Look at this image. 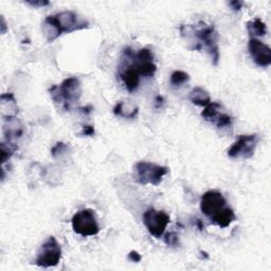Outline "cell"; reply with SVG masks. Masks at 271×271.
Returning <instances> with one entry per match:
<instances>
[{
  "mask_svg": "<svg viewBox=\"0 0 271 271\" xmlns=\"http://www.w3.org/2000/svg\"><path fill=\"white\" fill-rule=\"evenodd\" d=\"M80 110H81L82 112H83V113H85V114H89V113H91V111L93 110V107H92L91 105H88V106H85V107L80 108Z\"/></svg>",
  "mask_w": 271,
  "mask_h": 271,
  "instance_id": "29",
  "label": "cell"
},
{
  "mask_svg": "<svg viewBox=\"0 0 271 271\" xmlns=\"http://www.w3.org/2000/svg\"><path fill=\"white\" fill-rule=\"evenodd\" d=\"M62 247L54 237L48 238L37 252L35 265L43 268L54 267L60 263L62 258Z\"/></svg>",
  "mask_w": 271,
  "mask_h": 271,
  "instance_id": "7",
  "label": "cell"
},
{
  "mask_svg": "<svg viewBox=\"0 0 271 271\" xmlns=\"http://www.w3.org/2000/svg\"><path fill=\"white\" fill-rule=\"evenodd\" d=\"M94 134H96V131H94V127L92 125L83 126V129H82V135L86 137H93Z\"/></svg>",
  "mask_w": 271,
  "mask_h": 271,
  "instance_id": "26",
  "label": "cell"
},
{
  "mask_svg": "<svg viewBox=\"0 0 271 271\" xmlns=\"http://www.w3.org/2000/svg\"><path fill=\"white\" fill-rule=\"evenodd\" d=\"M0 147H2V164L4 166V164L13 156V154L17 150L18 147L14 143H11L10 141H8V143L2 142Z\"/></svg>",
  "mask_w": 271,
  "mask_h": 271,
  "instance_id": "20",
  "label": "cell"
},
{
  "mask_svg": "<svg viewBox=\"0 0 271 271\" xmlns=\"http://www.w3.org/2000/svg\"><path fill=\"white\" fill-rule=\"evenodd\" d=\"M229 6L233 11H241L244 6V3L241 2V0H232V2L229 3Z\"/></svg>",
  "mask_w": 271,
  "mask_h": 271,
  "instance_id": "27",
  "label": "cell"
},
{
  "mask_svg": "<svg viewBox=\"0 0 271 271\" xmlns=\"http://www.w3.org/2000/svg\"><path fill=\"white\" fill-rule=\"evenodd\" d=\"M258 142L256 134L241 136L228 150L230 158H245L249 159L254 155V151Z\"/></svg>",
  "mask_w": 271,
  "mask_h": 271,
  "instance_id": "10",
  "label": "cell"
},
{
  "mask_svg": "<svg viewBox=\"0 0 271 271\" xmlns=\"http://www.w3.org/2000/svg\"><path fill=\"white\" fill-rule=\"evenodd\" d=\"M227 200L223 195L215 190L206 192L200 199V210L211 220L227 208Z\"/></svg>",
  "mask_w": 271,
  "mask_h": 271,
  "instance_id": "9",
  "label": "cell"
},
{
  "mask_svg": "<svg viewBox=\"0 0 271 271\" xmlns=\"http://www.w3.org/2000/svg\"><path fill=\"white\" fill-rule=\"evenodd\" d=\"M232 123H233V118L226 112H222L221 115L219 117L218 121L216 122V126L218 128H226V127H230Z\"/></svg>",
  "mask_w": 271,
  "mask_h": 271,
  "instance_id": "21",
  "label": "cell"
},
{
  "mask_svg": "<svg viewBox=\"0 0 271 271\" xmlns=\"http://www.w3.org/2000/svg\"><path fill=\"white\" fill-rule=\"evenodd\" d=\"M168 173L169 169L167 167L158 166L156 163L147 161H140L134 166L135 180L144 185H159Z\"/></svg>",
  "mask_w": 271,
  "mask_h": 271,
  "instance_id": "4",
  "label": "cell"
},
{
  "mask_svg": "<svg viewBox=\"0 0 271 271\" xmlns=\"http://www.w3.org/2000/svg\"><path fill=\"white\" fill-rule=\"evenodd\" d=\"M163 104H164V98H163L162 96H160V94H159V96H157V97L155 98V107H156L157 109H160V108H162Z\"/></svg>",
  "mask_w": 271,
  "mask_h": 271,
  "instance_id": "28",
  "label": "cell"
},
{
  "mask_svg": "<svg viewBox=\"0 0 271 271\" xmlns=\"http://www.w3.org/2000/svg\"><path fill=\"white\" fill-rule=\"evenodd\" d=\"M139 112V108L136 105L132 103H125V102H118L113 107V113L115 115L127 118V119H135Z\"/></svg>",
  "mask_w": 271,
  "mask_h": 271,
  "instance_id": "13",
  "label": "cell"
},
{
  "mask_svg": "<svg viewBox=\"0 0 271 271\" xmlns=\"http://www.w3.org/2000/svg\"><path fill=\"white\" fill-rule=\"evenodd\" d=\"M124 55L128 56L133 63L131 64L140 76L152 78L157 71V66L154 63V53L148 48L141 49L139 52H135L131 48L124 50Z\"/></svg>",
  "mask_w": 271,
  "mask_h": 271,
  "instance_id": "5",
  "label": "cell"
},
{
  "mask_svg": "<svg viewBox=\"0 0 271 271\" xmlns=\"http://www.w3.org/2000/svg\"><path fill=\"white\" fill-rule=\"evenodd\" d=\"M190 81L188 73L181 71V70H176L171 75V84L174 87H180Z\"/></svg>",
  "mask_w": 271,
  "mask_h": 271,
  "instance_id": "19",
  "label": "cell"
},
{
  "mask_svg": "<svg viewBox=\"0 0 271 271\" xmlns=\"http://www.w3.org/2000/svg\"><path fill=\"white\" fill-rule=\"evenodd\" d=\"M73 231L83 238L94 237L100 232L96 214L91 209L81 210L73 215L71 219Z\"/></svg>",
  "mask_w": 271,
  "mask_h": 271,
  "instance_id": "6",
  "label": "cell"
},
{
  "mask_svg": "<svg viewBox=\"0 0 271 271\" xmlns=\"http://www.w3.org/2000/svg\"><path fill=\"white\" fill-rule=\"evenodd\" d=\"M128 260L133 263H139L141 262V260H142V256H141V254L138 251L133 250L128 254Z\"/></svg>",
  "mask_w": 271,
  "mask_h": 271,
  "instance_id": "25",
  "label": "cell"
},
{
  "mask_svg": "<svg viewBox=\"0 0 271 271\" xmlns=\"http://www.w3.org/2000/svg\"><path fill=\"white\" fill-rule=\"evenodd\" d=\"M26 4L34 8H43L50 5V3L47 2V0H27Z\"/></svg>",
  "mask_w": 271,
  "mask_h": 271,
  "instance_id": "24",
  "label": "cell"
},
{
  "mask_svg": "<svg viewBox=\"0 0 271 271\" xmlns=\"http://www.w3.org/2000/svg\"><path fill=\"white\" fill-rule=\"evenodd\" d=\"M184 29L199 41L200 47L208 51L212 58V64L217 66L219 62L218 33L214 26L207 25L206 22H199L197 26H184Z\"/></svg>",
  "mask_w": 271,
  "mask_h": 271,
  "instance_id": "3",
  "label": "cell"
},
{
  "mask_svg": "<svg viewBox=\"0 0 271 271\" xmlns=\"http://www.w3.org/2000/svg\"><path fill=\"white\" fill-rule=\"evenodd\" d=\"M234 220H235L234 211L230 207H227L225 210H222L217 216L212 219V222L220 228H227Z\"/></svg>",
  "mask_w": 271,
  "mask_h": 271,
  "instance_id": "17",
  "label": "cell"
},
{
  "mask_svg": "<svg viewBox=\"0 0 271 271\" xmlns=\"http://www.w3.org/2000/svg\"><path fill=\"white\" fill-rule=\"evenodd\" d=\"M246 28L251 38L264 36L267 33L266 23L261 18H254L252 20H249L246 23Z\"/></svg>",
  "mask_w": 271,
  "mask_h": 271,
  "instance_id": "15",
  "label": "cell"
},
{
  "mask_svg": "<svg viewBox=\"0 0 271 271\" xmlns=\"http://www.w3.org/2000/svg\"><path fill=\"white\" fill-rule=\"evenodd\" d=\"M164 242H166V244L168 246H171V247L179 246V238H178V235L176 234L175 232L167 233L166 237H164Z\"/></svg>",
  "mask_w": 271,
  "mask_h": 271,
  "instance_id": "23",
  "label": "cell"
},
{
  "mask_svg": "<svg viewBox=\"0 0 271 271\" xmlns=\"http://www.w3.org/2000/svg\"><path fill=\"white\" fill-rule=\"evenodd\" d=\"M171 221L170 215L164 211H158L154 208L147 209L143 214V223L151 237L160 239L166 232Z\"/></svg>",
  "mask_w": 271,
  "mask_h": 271,
  "instance_id": "8",
  "label": "cell"
},
{
  "mask_svg": "<svg viewBox=\"0 0 271 271\" xmlns=\"http://www.w3.org/2000/svg\"><path fill=\"white\" fill-rule=\"evenodd\" d=\"M248 50L253 62L258 67H269L271 65V50L267 45L257 38H250Z\"/></svg>",
  "mask_w": 271,
  "mask_h": 271,
  "instance_id": "11",
  "label": "cell"
},
{
  "mask_svg": "<svg viewBox=\"0 0 271 271\" xmlns=\"http://www.w3.org/2000/svg\"><path fill=\"white\" fill-rule=\"evenodd\" d=\"M68 149V145L64 142H57L51 149V155L53 158H57L62 156L63 154L67 151Z\"/></svg>",
  "mask_w": 271,
  "mask_h": 271,
  "instance_id": "22",
  "label": "cell"
},
{
  "mask_svg": "<svg viewBox=\"0 0 271 271\" xmlns=\"http://www.w3.org/2000/svg\"><path fill=\"white\" fill-rule=\"evenodd\" d=\"M49 92L56 105L64 110L70 111L81 99L82 85L78 78L71 76L64 80L60 86L53 85L49 89Z\"/></svg>",
  "mask_w": 271,
  "mask_h": 271,
  "instance_id": "2",
  "label": "cell"
},
{
  "mask_svg": "<svg viewBox=\"0 0 271 271\" xmlns=\"http://www.w3.org/2000/svg\"><path fill=\"white\" fill-rule=\"evenodd\" d=\"M195 223H196V226L198 227V229L200 230V231H203V230H205V226H204V223H203V221L202 220H200V219H195Z\"/></svg>",
  "mask_w": 271,
  "mask_h": 271,
  "instance_id": "31",
  "label": "cell"
},
{
  "mask_svg": "<svg viewBox=\"0 0 271 271\" xmlns=\"http://www.w3.org/2000/svg\"><path fill=\"white\" fill-rule=\"evenodd\" d=\"M88 26V21L80 18L75 12L63 11L55 15L47 16L43 22L42 30L47 42L52 43L63 33L83 30Z\"/></svg>",
  "mask_w": 271,
  "mask_h": 271,
  "instance_id": "1",
  "label": "cell"
},
{
  "mask_svg": "<svg viewBox=\"0 0 271 271\" xmlns=\"http://www.w3.org/2000/svg\"><path fill=\"white\" fill-rule=\"evenodd\" d=\"M2 34H6L7 31H8V27H7V22H6V19L4 16H2Z\"/></svg>",
  "mask_w": 271,
  "mask_h": 271,
  "instance_id": "30",
  "label": "cell"
},
{
  "mask_svg": "<svg viewBox=\"0 0 271 271\" xmlns=\"http://www.w3.org/2000/svg\"><path fill=\"white\" fill-rule=\"evenodd\" d=\"M9 120V126H5V135L8 141H11L16 138H20L23 134V128L20 123L17 121L16 118H11Z\"/></svg>",
  "mask_w": 271,
  "mask_h": 271,
  "instance_id": "18",
  "label": "cell"
},
{
  "mask_svg": "<svg viewBox=\"0 0 271 271\" xmlns=\"http://www.w3.org/2000/svg\"><path fill=\"white\" fill-rule=\"evenodd\" d=\"M120 78L125 85V88L129 92H133L138 88L140 83V75L132 65H128L121 70Z\"/></svg>",
  "mask_w": 271,
  "mask_h": 271,
  "instance_id": "12",
  "label": "cell"
},
{
  "mask_svg": "<svg viewBox=\"0 0 271 271\" xmlns=\"http://www.w3.org/2000/svg\"><path fill=\"white\" fill-rule=\"evenodd\" d=\"M188 100H190L194 105L202 106V107H206L208 104L211 103L209 92L203 87H195L190 92V94H188Z\"/></svg>",
  "mask_w": 271,
  "mask_h": 271,
  "instance_id": "14",
  "label": "cell"
},
{
  "mask_svg": "<svg viewBox=\"0 0 271 271\" xmlns=\"http://www.w3.org/2000/svg\"><path fill=\"white\" fill-rule=\"evenodd\" d=\"M221 108H222V106L219 103H216V102L210 103L206 106L205 109L203 110L202 117L206 121L216 124V122L219 119V117L222 113V111L220 110Z\"/></svg>",
  "mask_w": 271,
  "mask_h": 271,
  "instance_id": "16",
  "label": "cell"
}]
</instances>
